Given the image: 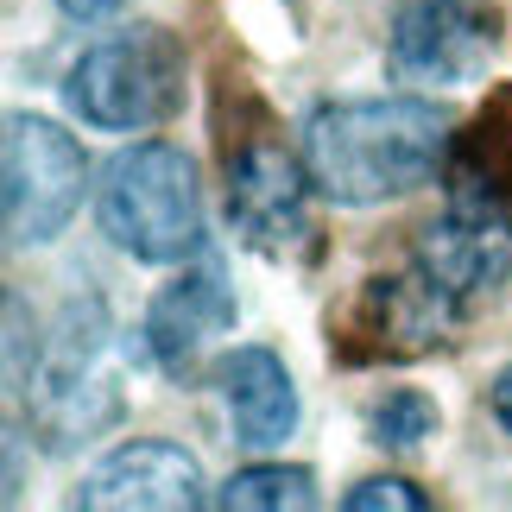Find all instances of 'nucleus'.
Masks as SVG:
<instances>
[{"instance_id": "nucleus-1", "label": "nucleus", "mask_w": 512, "mask_h": 512, "mask_svg": "<svg viewBox=\"0 0 512 512\" xmlns=\"http://www.w3.org/2000/svg\"><path fill=\"white\" fill-rule=\"evenodd\" d=\"M449 165L443 108L380 95V102H329L304 121V171L329 203L367 209L430 184Z\"/></svg>"}, {"instance_id": "nucleus-2", "label": "nucleus", "mask_w": 512, "mask_h": 512, "mask_svg": "<svg viewBox=\"0 0 512 512\" xmlns=\"http://www.w3.org/2000/svg\"><path fill=\"white\" fill-rule=\"evenodd\" d=\"M95 222L121 253L146 266H171L203 247V196H196V165L165 140H140L114 152L95 190Z\"/></svg>"}, {"instance_id": "nucleus-3", "label": "nucleus", "mask_w": 512, "mask_h": 512, "mask_svg": "<svg viewBox=\"0 0 512 512\" xmlns=\"http://www.w3.org/2000/svg\"><path fill=\"white\" fill-rule=\"evenodd\" d=\"M121 418V380H114V329L95 298L64 304L57 329L32 367V430L51 456L89 443L95 430Z\"/></svg>"}, {"instance_id": "nucleus-4", "label": "nucleus", "mask_w": 512, "mask_h": 512, "mask_svg": "<svg viewBox=\"0 0 512 512\" xmlns=\"http://www.w3.org/2000/svg\"><path fill=\"white\" fill-rule=\"evenodd\" d=\"M70 108L102 133H140L152 121H165L184 95V57H177L171 32L159 26H133L102 38L95 51L76 57L70 70Z\"/></svg>"}, {"instance_id": "nucleus-5", "label": "nucleus", "mask_w": 512, "mask_h": 512, "mask_svg": "<svg viewBox=\"0 0 512 512\" xmlns=\"http://www.w3.org/2000/svg\"><path fill=\"white\" fill-rule=\"evenodd\" d=\"M500 45L494 0H399L386 32V64L399 83L462 89L487 70Z\"/></svg>"}, {"instance_id": "nucleus-6", "label": "nucleus", "mask_w": 512, "mask_h": 512, "mask_svg": "<svg viewBox=\"0 0 512 512\" xmlns=\"http://www.w3.org/2000/svg\"><path fill=\"white\" fill-rule=\"evenodd\" d=\"M7 241L13 247H45L57 228L83 203V146L64 127L38 121V114H13L7 121Z\"/></svg>"}, {"instance_id": "nucleus-7", "label": "nucleus", "mask_w": 512, "mask_h": 512, "mask_svg": "<svg viewBox=\"0 0 512 512\" xmlns=\"http://www.w3.org/2000/svg\"><path fill=\"white\" fill-rule=\"evenodd\" d=\"M228 222L260 253L310 247V171L266 133L228 146Z\"/></svg>"}, {"instance_id": "nucleus-8", "label": "nucleus", "mask_w": 512, "mask_h": 512, "mask_svg": "<svg viewBox=\"0 0 512 512\" xmlns=\"http://www.w3.org/2000/svg\"><path fill=\"white\" fill-rule=\"evenodd\" d=\"M456 310H462V298L443 291L424 266L418 272H392V279H367L354 310H348L342 348L354 361H418V354L449 342Z\"/></svg>"}, {"instance_id": "nucleus-9", "label": "nucleus", "mask_w": 512, "mask_h": 512, "mask_svg": "<svg viewBox=\"0 0 512 512\" xmlns=\"http://www.w3.org/2000/svg\"><path fill=\"white\" fill-rule=\"evenodd\" d=\"M418 266L456 298L494 291L512 279V215L487 196H456L437 222L418 234Z\"/></svg>"}, {"instance_id": "nucleus-10", "label": "nucleus", "mask_w": 512, "mask_h": 512, "mask_svg": "<svg viewBox=\"0 0 512 512\" xmlns=\"http://www.w3.org/2000/svg\"><path fill=\"white\" fill-rule=\"evenodd\" d=\"M76 506L89 512H196L209 506L203 468L177 443H127L76 487Z\"/></svg>"}, {"instance_id": "nucleus-11", "label": "nucleus", "mask_w": 512, "mask_h": 512, "mask_svg": "<svg viewBox=\"0 0 512 512\" xmlns=\"http://www.w3.org/2000/svg\"><path fill=\"white\" fill-rule=\"evenodd\" d=\"M234 323V291L215 266H196L184 272L177 285H165L159 298L146 310V348L152 361H159L171 380H190L196 361H203V348L222 336Z\"/></svg>"}, {"instance_id": "nucleus-12", "label": "nucleus", "mask_w": 512, "mask_h": 512, "mask_svg": "<svg viewBox=\"0 0 512 512\" xmlns=\"http://www.w3.org/2000/svg\"><path fill=\"white\" fill-rule=\"evenodd\" d=\"M215 380H222L234 443L272 449V443L291 437V424H298V386H291V373L272 348H234Z\"/></svg>"}, {"instance_id": "nucleus-13", "label": "nucleus", "mask_w": 512, "mask_h": 512, "mask_svg": "<svg viewBox=\"0 0 512 512\" xmlns=\"http://www.w3.org/2000/svg\"><path fill=\"white\" fill-rule=\"evenodd\" d=\"M449 190L487 196V203H506L512 196V89H500L468 121V133L449 140Z\"/></svg>"}, {"instance_id": "nucleus-14", "label": "nucleus", "mask_w": 512, "mask_h": 512, "mask_svg": "<svg viewBox=\"0 0 512 512\" xmlns=\"http://www.w3.org/2000/svg\"><path fill=\"white\" fill-rule=\"evenodd\" d=\"M209 506H222V512H310L317 506V475L310 468H285V462H260V468H241L228 487H215Z\"/></svg>"}, {"instance_id": "nucleus-15", "label": "nucleus", "mask_w": 512, "mask_h": 512, "mask_svg": "<svg viewBox=\"0 0 512 512\" xmlns=\"http://www.w3.org/2000/svg\"><path fill=\"white\" fill-rule=\"evenodd\" d=\"M367 437L380 449H392V456H411V449H424V437H437V405L411 386L386 392V399L367 411Z\"/></svg>"}, {"instance_id": "nucleus-16", "label": "nucleus", "mask_w": 512, "mask_h": 512, "mask_svg": "<svg viewBox=\"0 0 512 512\" xmlns=\"http://www.w3.org/2000/svg\"><path fill=\"white\" fill-rule=\"evenodd\" d=\"M342 506H348V512H424L430 500H424L411 481H386V475H380V481H361Z\"/></svg>"}, {"instance_id": "nucleus-17", "label": "nucleus", "mask_w": 512, "mask_h": 512, "mask_svg": "<svg viewBox=\"0 0 512 512\" xmlns=\"http://www.w3.org/2000/svg\"><path fill=\"white\" fill-rule=\"evenodd\" d=\"M57 7H64L70 19H108V13H121L127 0H57Z\"/></svg>"}, {"instance_id": "nucleus-18", "label": "nucleus", "mask_w": 512, "mask_h": 512, "mask_svg": "<svg viewBox=\"0 0 512 512\" xmlns=\"http://www.w3.org/2000/svg\"><path fill=\"white\" fill-rule=\"evenodd\" d=\"M487 405H494V418H500V430H512V367L494 380V392H487Z\"/></svg>"}]
</instances>
